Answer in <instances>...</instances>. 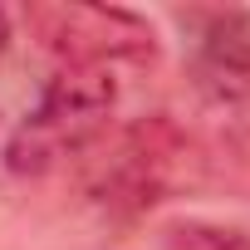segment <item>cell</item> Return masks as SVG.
<instances>
[{"instance_id": "cell-4", "label": "cell", "mask_w": 250, "mask_h": 250, "mask_svg": "<svg viewBox=\"0 0 250 250\" xmlns=\"http://www.w3.org/2000/svg\"><path fill=\"white\" fill-rule=\"evenodd\" d=\"M187 69H191V83L206 103L250 108V15L245 10L191 15Z\"/></svg>"}, {"instance_id": "cell-1", "label": "cell", "mask_w": 250, "mask_h": 250, "mask_svg": "<svg viewBox=\"0 0 250 250\" xmlns=\"http://www.w3.org/2000/svg\"><path fill=\"white\" fill-rule=\"evenodd\" d=\"M118 103V79L108 69H54L40 98L5 138V167L15 177H44L79 152H93L108 138Z\"/></svg>"}, {"instance_id": "cell-6", "label": "cell", "mask_w": 250, "mask_h": 250, "mask_svg": "<svg viewBox=\"0 0 250 250\" xmlns=\"http://www.w3.org/2000/svg\"><path fill=\"white\" fill-rule=\"evenodd\" d=\"M5 44H10V15L0 10V54H5Z\"/></svg>"}, {"instance_id": "cell-3", "label": "cell", "mask_w": 250, "mask_h": 250, "mask_svg": "<svg viewBox=\"0 0 250 250\" xmlns=\"http://www.w3.org/2000/svg\"><path fill=\"white\" fill-rule=\"evenodd\" d=\"M30 30L54 69H143L157 59V30L118 5H35Z\"/></svg>"}, {"instance_id": "cell-2", "label": "cell", "mask_w": 250, "mask_h": 250, "mask_svg": "<svg viewBox=\"0 0 250 250\" xmlns=\"http://www.w3.org/2000/svg\"><path fill=\"white\" fill-rule=\"evenodd\" d=\"M191 143L167 113L138 118L113 138L98 143V157L88 167V191L108 216H147L157 201L182 191L191 182Z\"/></svg>"}, {"instance_id": "cell-5", "label": "cell", "mask_w": 250, "mask_h": 250, "mask_svg": "<svg viewBox=\"0 0 250 250\" xmlns=\"http://www.w3.org/2000/svg\"><path fill=\"white\" fill-rule=\"evenodd\" d=\"M162 250H250V226L177 221V226L162 230Z\"/></svg>"}]
</instances>
